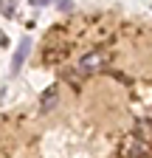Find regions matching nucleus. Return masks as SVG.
Here are the masks:
<instances>
[{
  "mask_svg": "<svg viewBox=\"0 0 152 158\" xmlns=\"http://www.w3.org/2000/svg\"><path fill=\"white\" fill-rule=\"evenodd\" d=\"M51 0H31V6H48Z\"/></svg>",
  "mask_w": 152,
  "mask_h": 158,
  "instance_id": "7",
  "label": "nucleus"
},
{
  "mask_svg": "<svg viewBox=\"0 0 152 158\" xmlns=\"http://www.w3.org/2000/svg\"><path fill=\"white\" fill-rule=\"evenodd\" d=\"M124 152H127V158H141V155H146V152H149V144L138 138V141H132Z\"/></svg>",
  "mask_w": 152,
  "mask_h": 158,
  "instance_id": "4",
  "label": "nucleus"
},
{
  "mask_svg": "<svg viewBox=\"0 0 152 158\" xmlns=\"http://www.w3.org/2000/svg\"><path fill=\"white\" fill-rule=\"evenodd\" d=\"M149 127H152L149 122H138V127H135V130H138V133H135V138H141V141H149V138H152Z\"/></svg>",
  "mask_w": 152,
  "mask_h": 158,
  "instance_id": "5",
  "label": "nucleus"
},
{
  "mask_svg": "<svg viewBox=\"0 0 152 158\" xmlns=\"http://www.w3.org/2000/svg\"><path fill=\"white\" fill-rule=\"evenodd\" d=\"M102 65H107V54L104 51H93V54H87V56H82V62H79V71L82 76H90V73H96V71H102Z\"/></svg>",
  "mask_w": 152,
  "mask_h": 158,
  "instance_id": "1",
  "label": "nucleus"
},
{
  "mask_svg": "<svg viewBox=\"0 0 152 158\" xmlns=\"http://www.w3.org/2000/svg\"><path fill=\"white\" fill-rule=\"evenodd\" d=\"M28 54H31V40H20V48L14 51V59H11V71L14 73L23 68V62L28 59Z\"/></svg>",
  "mask_w": 152,
  "mask_h": 158,
  "instance_id": "2",
  "label": "nucleus"
},
{
  "mask_svg": "<svg viewBox=\"0 0 152 158\" xmlns=\"http://www.w3.org/2000/svg\"><path fill=\"white\" fill-rule=\"evenodd\" d=\"M0 11L6 17H14V0H0Z\"/></svg>",
  "mask_w": 152,
  "mask_h": 158,
  "instance_id": "6",
  "label": "nucleus"
},
{
  "mask_svg": "<svg viewBox=\"0 0 152 158\" xmlns=\"http://www.w3.org/2000/svg\"><path fill=\"white\" fill-rule=\"evenodd\" d=\"M56 99H59V88L54 85V88H48V90L42 93V99H40V110H45V113H48V110H54Z\"/></svg>",
  "mask_w": 152,
  "mask_h": 158,
  "instance_id": "3",
  "label": "nucleus"
}]
</instances>
